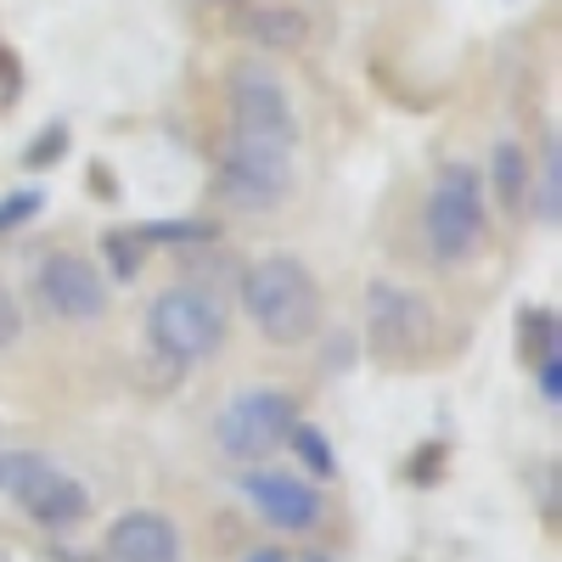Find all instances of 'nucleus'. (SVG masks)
Returning <instances> with one entry per match:
<instances>
[{
    "mask_svg": "<svg viewBox=\"0 0 562 562\" xmlns=\"http://www.w3.org/2000/svg\"><path fill=\"white\" fill-rule=\"evenodd\" d=\"M529 192H535V158L524 140H495V153H490V186H484V198L490 209H501L506 220H524L529 214Z\"/></svg>",
    "mask_w": 562,
    "mask_h": 562,
    "instance_id": "obj_13",
    "label": "nucleus"
},
{
    "mask_svg": "<svg viewBox=\"0 0 562 562\" xmlns=\"http://www.w3.org/2000/svg\"><path fill=\"white\" fill-rule=\"evenodd\" d=\"M288 562H333L326 551H304V557H288Z\"/></svg>",
    "mask_w": 562,
    "mask_h": 562,
    "instance_id": "obj_23",
    "label": "nucleus"
},
{
    "mask_svg": "<svg viewBox=\"0 0 562 562\" xmlns=\"http://www.w3.org/2000/svg\"><path fill=\"white\" fill-rule=\"evenodd\" d=\"M68 140H74V135H68L63 119H57V124H45V130L29 140V147H23V169H52L57 158H68Z\"/></svg>",
    "mask_w": 562,
    "mask_h": 562,
    "instance_id": "obj_19",
    "label": "nucleus"
},
{
    "mask_svg": "<svg viewBox=\"0 0 562 562\" xmlns=\"http://www.w3.org/2000/svg\"><path fill=\"white\" fill-rule=\"evenodd\" d=\"M34 299L45 315H57L68 326H90L102 321L113 304V281L102 276V265L85 248H52L34 265Z\"/></svg>",
    "mask_w": 562,
    "mask_h": 562,
    "instance_id": "obj_8",
    "label": "nucleus"
},
{
    "mask_svg": "<svg viewBox=\"0 0 562 562\" xmlns=\"http://www.w3.org/2000/svg\"><path fill=\"white\" fill-rule=\"evenodd\" d=\"M40 209H45V192H40V186H18V192L0 198V243L18 237L29 220H40Z\"/></svg>",
    "mask_w": 562,
    "mask_h": 562,
    "instance_id": "obj_18",
    "label": "nucleus"
},
{
    "mask_svg": "<svg viewBox=\"0 0 562 562\" xmlns=\"http://www.w3.org/2000/svg\"><path fill=\"white\" fill-rule=\"evenodd\" d=\"M237 495L259 512L276 535H315L321 518H326L321 484H310L304 473H293V467H276V461L243 467V473H237Z\"/></svg>",
    "mask_w": 562,
    "mask_h": 562,
    "instance_id": "obj_9",
    "label": "nucleus"
},
{
    "mask_svg": "<svg viewBox=\"0 0 562 562\" xmlns=\"http://www.w3.org/2000/svg\"><path fill=\"white\" fill-rule=\"evenodd\" d=\"M281 450H293V473H304L310 484H333L338 479V450H333V439H326V428H315V422L299 416Z\"/></svg>",
    "mask_w": 562,
    "mask_h": 562,
    "instance_id": "obj_14",
    "label": "nucleus"
},
{
    "mask_svg": "<svg viewBox=\"0 0 562 562\" xmlns=\"http://www.w3.org/2000/svg\"><path fill=\"white\" fill-rule=\"evenodd\" d=\"M7 501L23 512L40 535H74V529L90 518V490H85V479H74L68 467H57L52 456H34L29 473L12 484Z\"/></svg>",
    "mask_w": 562,
    "mask_h": 562,
    "instance_id": "obj_10",
    "label": "nucleus"
},
{
    "mask_svg": "<svg viewBox=\"0 0 562 562\" xmlns=\"http://www.w3.org/2000/svg\"><path fill=\"white\" fill-rule=\"evenodd\" d=\"M140 338H147V349L158 360H169L175 371H192V366H209L225 349L231 310L209 281H175V288H164L147 304V315H140Z\"/></svg>",
    "mask_w": 562,
    "mask_h": 562,
    "instance_id": "obj_2",
    "label": "nucleus"
},
{
    "mask_svg": "<svg viewBox=\"0 0 562 562\" xmlns=\"http://www.w3.org/2000/svg\"><path fill=\"white\" fill-rule=\"evenodd\" d=\"M18 338V310H12V293L0 288V344H12Z\"/></svg>",
    "mask_w": 562,
    "mask_h": 562,
    "instance_id": "obj_21",
    "label": "nucleus"
},
{
    "mask_svg": "<svg viewBox=\"0 0 562 562\" xmlns=\"http://www.w3.org/2000/svg\"><path fill=\"white\" fill-rule=\"evenodd\" d=\"M102 562H186L180 524L164 506H130L102 535Z\"/></svg>",
    "mask_w": 562,
    "mask_h": 562,
    "instance_id": "obj_11",
    "label": "nucleus"
},
{
    "mask_svg": "<svg viewBox=\"0 0 562 562\" xmlns=\"http://www.w3.org/2000/svg\"><path fill=\"white\" fill-rule=\"evenodd\" d=\"M422 237H428V259L439 270L473 265L490 243V198L484 175L467 158H445L428 180V203H422Z\"/></svg>",
    "mask_w": 562,
    "mask_h": 562,
    "instance_id": "obj_3",
    "label": "nucleus"
},
{
    "mask_svg": "<svg viewBox=\"0 0 562 562\" xmlns=\"http://www.w3.org/2000/svg\"><path fill=\"white\" fill-rule=\"evenodd\" d=\"M293 422H299V400L288 389H270V383L243 389V394H231L214 416V450L225 461H237V467H259L288 445Z\"/></svg>",
    "mask_w": 562,
    "mask_h": 562,
    "instance_id": "obj_6",
    "label": "nucleus"
},
{
    "mask_svg": "<svg viewBox=\"0 0 562 562\" xmlns=\"http://www.w3.org/2000/svg\"><path fill=\"white\" fill-rule=\"evenodd\" d=\"M243 562H288V551H281V546H259V551H248Z\"/></svg>",
    "mask_w": 562,
    "mask_h": 562,
    "instance_id": "obj_22",
    "label": "nucleus"
},
{
    "mask_svg": "<svg viewBox=\"0 0 562 562\" xmlns=\"http://www.w3.org/2000/svg\"><path fill=\"white\" fill-rule=\"evenodd\" d=\"M535 383H540V400H546V405H557V400H562V355L535 360Z\"/></svg>",
    "mask_w": 562,
    "mask_h": 562,
    "instance_id": "obj_20",
    "label": "nucleus"
},
{
    "mask_svg": "<svg viewBox=\"0 0 562 562\" xmlns=\"http://www.w3.org/2000/svg\"><path fill=\"white\" fill-rule=\"evenodd\" d=\"M237 299L248 326L270 349H310L326 326V293L304 259L293 254H265L243 270Z\"/></svg>",
    "mask_w": 562,
    "mask_h": 562,
    "instance_id": "obj_1",
    "label": "nucleus"
},
{
    "mask_svg": "<svg viewBox=\"0 0 562 562\" xmlns=\"http://www.w3.org/2000/svg\"><path fill=\"white\" fill-rule=\"evenodd\" d=\"M439 338V310L428 293L405 281H371L366 288V355L378 366H416Z\"/></svg>",
    "mask_w": 562,
    "mask_h": 562,
    "instance_id": "obj_5",
    "label": "nucleus"
},
{
    "mask_svg": "<svg viewBox=\"0 0 562 562\" xmlns=\"http://www.w3.org/2000/svg\"><path fill=\"white\" fill-rule=\"evenodd\" d=\"M135 237L140 248H203L214 243V225L209 220H147V225H135Z\"/></svg>",
    "mask_w": 562,
    "mask_h": 562,
    "instance_id": "obj_16",
    "label": "nucleus"
},
{
    "mask_svg": "<svg viewBox=\"0 0 562 562\" xmlns=\"http://www.w3.org/2000/svg\"><path fill=\"white\" fill-rule=\"evenodd\" d=\"M293 147H276V140H248V135H231L220 140V158H214V198L231 214H270L293 198Z\"/></svg>",
    "mask_w": 562,
    "mask_h": 562,
    "instance_id": "obj_4",
    "label": "nucleus"
},
{
    "mask_svg": "<svg viewBox=\"0 0 562 562\" xmlns=\"http://www.w3.org/2000/svg\"><path fill=\"white\" fill-rule=\"evenodd\" d=\"M518 349H524L529 360L562 355V349H557V315H551V310H524V315H518Z\"/></svg>",
    "mask_w": 562,
    "mask_h": 562,
    "instance_id": "obj_17",
    "label": "nucleus"
},
{
    "mask_svg": "<svg viewBox=\"0 0 562 562\" xmlns=\"http://www.w3.org/2000/svg\"><path fill=\"white\" fill-rule=\"evenodd\" d=\"M102 276L113 281V288H124V281H135L140 276V265H147V248H140V237H135V225H108L102 231Z\"/></svg>",
    "mask_w": 562,
    "mask_h": 562,
    "instance_id": "obj_15",
    "label": "nucleus"
},
{
    "mask_svg": "<svg viewBox=\"0 0 562 562\" xmlns=\"http://www.w3.org/2000/svg\"><path fill=\"white\" fill-rule=\"evenodd\" d=\"M225 113H231V135L299 147V113H293L288 85L276 79V68H265L254 57L225 68Z\"/></svg>",
    "mask_w": 562,
    "mask_h": 562,
    "instance_id": "obj_7",
    "label": "nucleus"
},
{
    "mask_svg": "<svg viewBox=\"0 0 562 562\" xmlns=\"http://www.w3.org/2000/svg\"><path fill=\"white\" fill-rule=\"evenodd\" d=\"M231 29L248 45H259V52H281V57L310 45V18L299 7H276V0H248V7L231 18Z\"/></svg>",
    "mask_w": 562,
    "mask_h": 562,
    "instance_id": "obj_12",
    "label": "nucleus"
}]
</instances>
